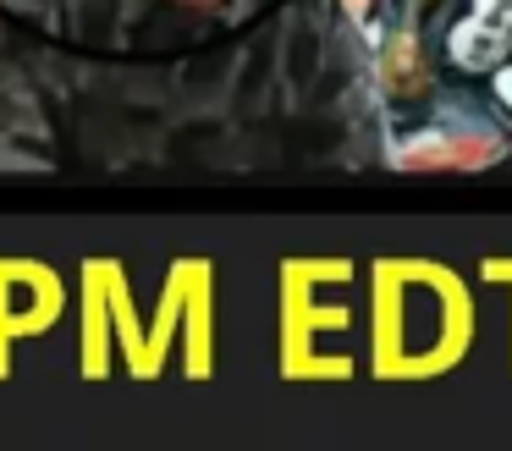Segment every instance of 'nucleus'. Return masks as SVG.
<instances>
[{
	"label": "nucleus",
	"instance_id": "obj_3",
	"mask_svg": "<svg viewBox=\"0 0 512 451\" xmlns=\"http://www.w3.org/2000/svg\"><path fill=\"white\" fill-rule=\"evenodd\" d=\"M105 286H100V270L94 264H83V374L89 380H100L105 374V330H116L111 319H105Z\"/></svg>",
	"mask_w": 512,
	"mask_h": 451
},
{
	"label": "nucleus",
	"instance_id": "obj_1",
	"mask_svg": "<svg viewBox=\"0 0 512 451\" xmlns=\"http://www.w3.org/2000/svg\"><path fill=\"white\" fill-rule=\"evenodd\" d=\"M474 341V303L463 281L430 259L375 264V374L430 380L446 374Z\"/></svg>",
	"mask_w": 512,
	"mask_h": 451
},
{
	"label": "nucleus",
	"instance_id": "obj_2",
	"mask_svg": "<svg viewBox=\"0 0 512 451\" xmlns=\"http://www.w3.org/2000/svg\"><path fill=\"white\" fill-rule=\"evenodd\" d=\"M61 314V281L34 259H0V374L12 369V347L23 336L50 330Z\"/></svg>",
	"mask_w": 512,
	"mask_h": 451
},
{
	"label": "nucleus",
	"instance_id": "obj_4",
	"mask_svg": "<svg viewBox=\"0 0 512 451\" xmlns=\"http://www.w3.org/2000/svg\"><path fill=\"white\" fill-rule=\"evenodd\" d=\"M479 270H485V281H507L512 286V259H485Z\"/></svg>",
	"mask_w": 512,
	"mask_h": 451
}]
</instances>
